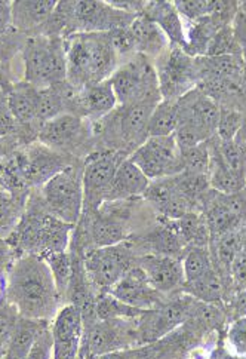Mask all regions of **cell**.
Instances as JSON below:
<instances>
[{
  "label": "cell",
  "instance_id": "cell-35",
  "mask_svg": "<svg viewBox=\"0 0 246 359\" xmlns=\"http://www.w3.org/2000/svg\"><path fill=\"white\" fill-rule=\"evenodd\" d=\"M175 9L184 22H193L200 18L210 17L215 8L214 0H184V2H174Z\"/></svg>",
  "mask_w": 246,
  "mask_h": 359
},
{
  "label": "cell",
  "instance_id": "cell-37",
  "mask_svg": "<svg viewBox=\"0 0 246 359\" xmlns=\"http://www.w3.org/2000/svg\"><path fill=\"white\" fill-rule=\"evenodd\" d=\"M20 315L6 300L0 303V359H4L9 339L14 332Z\"/></svg>",
  "mask_w": 246,
  "mask_h": 359
},
{
  "label": "cell",
  "instance_id": "cell-3",
  "mask_svg": "<svg viewBox=\"0 0 246 359\" xmlns=\"http://www.w3.org/2000/svg\"><path fill=\"white\" fill-rule=\"evenodd\" d=\"M74 227L49 214L42 198H39L27 203V210L20 217L8 241L21 255L32 254L43 259L50 254L69 251Z\"/></svg>",
  "mask_w": 246,
  "mask_h": 359
},
{
  "label": "cell",
  "instance_id": "cell-15",
  "mask_svg": "<svg viewBox=\"0 0 246 359\" xmlns=\"http://www.w3.org/2000/svg\"><path fill=\"white\" fill-rule=\"evenodd\" d=\"M110 294L139 311L159 309L171 299L153 288L138 263L111 288Z\"/></svg>",
  "mask_w": 246,
  "mask_h": 359
},
{
  "label": "cell",
  "instance_id": "cell-41",
  "mask_svg": "<svg viewBox=\"0 0 246 359\" xmlns=\"http://www.w3.org/2000/svg\"><path fill=\"white\" fill-rule=\"evenodd\" d=\"M17 259V250L14 245L6 238L0 236V275L6 276Z\"/></svg>",
  "mask_w": 246,
  "mask_h": 359
},
{
  "label": "cell",
  "instance_id": "cell-2",
  "mask_svg": "<svg viewBox=\"0 0 246 359\" xmlns=\"http://www.w3.org/2000/svg\"><path fill=\"white\" fill-rule=\"evenodd\" d=\"M67 82L77 91L106 82L121 60L109 33H77L66 39Z\"/></svg>",
  "mask_w": 246,
  "mask_h": 359
},
{
  "label": "cell",
  "instance_id": "cell-13",
  "mask_svg": "<svg viewBox=\"0 0 246 359\" xmlns=\"http://www.w3.org/2000/svg\"><path fill=\"white\" fill-rule=\"evenodd\" d=\"M137 15L128 14L110 2L79 0L74 2V34L77 33H110L129 27Z\"/></svg>",
  "mask_w": 246,
  "mask_h": 359
},
{
  "label": "cell",
  "instance_id": "cell-33",
  "mask_svg": "<svg viewBox=\"0 0 246 359\" xmlns=\"http://www.w3.org/2000/svg\"><path fill=\"white\" fill-rule=\"evenodd\" d=\"M245 111L236 107H221L215 137L219 141H231L240 133Z\"/></svg>",
  "mask_w": 246,
  "mask_h": 359
},
{
  "label": "cell",
  "instance_id": "cell-6",
  "mask_svg": "<svg viewBox=\"0 0 246 359\" xmlns=\"http://www.w3.org/2000/svg\"><path fill=\"white\" fill-rule=\"evenodd\" d=\"M109 82L119 106L162 101L154 61L141 54L121 62Z\"/></svg>",
  "mask_w": 246,
  "mask_h": 359
},
{
  "label": "cell",
  "instance_id": "cell-44",
  "mask_svg": "<svg viewBox=\"0 0 246 359\" xmlns=\"http://www.w3.org/2000/svg\"><path fill=\"white\" fill-rule=\"evenodd\" d=\"M230 303L233 304V312L236 313V318L246 316V290L238 291Z\"/></svg>",
  "mask_w": 246,
  "mask_h": 359
},
{
  "label": "cell",
  "instance_id": "cell-21",
  "mask_svg": "<svg viewBox=\"0 0 246 359\" xmlns=\"http://www.w3.org/2000/svg\"><path fill=\"white\" fill-rule=\"evenodd\" d=\"M150 183L151 182L146 177V174L128 156L121 162L118 171H116L107 202L142 198Z\"/></svg>",
  "mask_w": 246,
  "mask_h": 359
},
{
  "label": "cell",
  "instance_id": "cell-25",
  "mask_svg": "<svg viewBox=\"0 0 246 359\" xmlns=\"http://www.w3.org/2000/svg\"><path fill=\"white\" fill-rule=\"evenodd\" d=\"M48 325V320H36L20 316L14 332L9 339L4 359H27L34 340Z\"/></svg>",
  "mask_w": 246,
  "mask_h": 359
},
{
  "label": "cell",
  "instance_id": "cell-24",
  "mask_svg": "<svg viewBox=\"0 0 246 359\" xmlns=\"http://www.w3.org/2000/svg\"><path fill=\"white\" fill-rule=\"evenodd\" d=\"M37 97L39 88L24 81L15 83L6 94L8 107L18 126H37L41 130V125L37 121Z\"/></svg>",
  "mask_w": 246,
  "mask_h": 359
},
{
  "label": "cell",
  "instance_id": "cell-19",
  "mask_svg": "<svg viewBox=\"0 0 246 359\" xmlns=\"http://www.w3.org/2000/svg\"><path fill=\"white\" fill-rule=\"evenodd\" d=\"M57 6L54 0H17L12 2V29L25 34H41Z\"/></svg>",
  "mask_w": 246,
  "mask_h": 359
},
{
  "label": "cell",
  "instance_id": "cell-29",
  "mask_svg": "<svg viewBox=\"0 0 246 359\" xmlns=\"http://www.w3.org/2000/svg\"><path fill=\"white\" fill-rule=\"evenodd\" d=\"M184 272V284L196 280L215 269L210 248L189 247L181 257Z\"/></svg>",
  "mask_w": 246,
  "mask_h": 359
},
{
  "label": "cell",
  "instance_id": "cell-5",
  "mask_svg": "<svg viewBox=\"0 0 246 359\" xmlns=\"http://www.w3.org/2000/svg\"><path fill=\"white\" fill-rule=\"evenodd\" d=\"M22 81L37 88L66 82V41L45 34L29 36L22 49Z\"/></svg>",
  "mask_w": 246,
  "mask_h": 359
},
{
  "label": "cell",
  "instance_id": "cell-40",
  "mask_svg": "<svg viewBox=\"0 0 246 359\" xmlns=\"http://www.w3.org/2000/svg\"><path fill=\"white\" fill-rule=\"evenodd\" d=\"M27 359H54L53 334H50L49 325L45 327L43 331L34 340Z\"/></svg>",
  "mask_w": 246,
  "mask_h": 359
},
{
  "label": "cell",
  "instance_id": "cell-16",
  "mask_svg": "<svg viewBox=\"0 0 246 359\" xmlns=\"http://www.w3.org/2000/svg\"><path fill=\"white\" fill-rule=\"evenodd\" d=\"M138 266L146 273L153 288L165 297H172L177 291H183L184 272L179 259L144 254L138 257Z\"/></svg>",
  "mask_w": 246,
  "mask_h": 359
},
{
  "label": "cell",
  "instance_id": "cell-27",
  "mask_svg": "<svg viewBox=\"0 0 246 359\" xmlns=\"http://www.w3.org/2000/svg\"><path fill=\"white\" fill-rule=\"evenodd\" d=\"M218 30L221 29L218 27V24L211 17L186 22V46L183 50L194 58L205 57Z\"/></svg>",
  "mask_w": 246,
  "mask_h": 359
},
{
  "label": "cell",
  "instance_id": "cell-34",
  "mask_svg": "<svg viewBox=\"0 0 246 359\" xmlns=\"http://www.w3.org/2000/svg\"><path fill=\"white\" fill-rule=\"evenodd\" d=\"M221 55H240V49L235 39V34H233L231 25L218 30V33L214 36L212 42L210 43L205 57H221Z\"/></svg>",
  "mask_w": 246,
  "mask_h": 359
},
{
  "label": "cell",
  "instance_id": "cell-14",
  "mask_svg": "<svg viewBox=\"0 0 246 359\" xmlns=\"http://www.w3.org/2000/svg\"><path fill=\"white\" fill-rule=\"evenodd\" d=\"M54 344V359H77L81 353L85 325L74 304H64L49 324Z\"/></svg>",
  "mask_w": 246,
  "mask_h": 359
},
{
  "label": "cell",
  "instance_id": "cell-39",
  "mask_svg": "<svg viewBox=\"0 0 246 359\" xmlns=\"http://www.w3.org/2000/svg\"><path fill=\"white\" fill-rule=\"evenodd\" d=\"M160 351L153 344L139 346V348L125 349L98 356L97 359H159Z\"/></svg>",
  "mask_w": 246,
  "mask_h": 359
},
{
  "label": "cell",
  "instance_id": "cell-26",
  "mask_svg": "<svg viewBox=\"0 0 246 359\" xmlns=\"http://www.w3.org/2000/svg\"><path fill=\"white\" fill-rule=\"evenodd\" d=\"M227 288V282L219 275L217 269H212L211 272L203 275L202 278L184 284L183 292L200 303L221 306L226 299Z\"/></svg>",
  "mask_w": 246,
  "mask_h": 359
},
{
  "label": "cell",
  "instance_id": "cell-23",
  "mask_svg": "<svg viewBox=\"0 0 246 359\" xmlns=\"http://www.w3.org/2000/svg\"><path fill=\"white\" fill-rule=\"evenodd\" d=\"M131 32L135 41L137 54L144 55L153 61H156L170 48V42L159 29V25L144 14L135 17L131 24Z\"/></svg>",
  "mask_w": 246,
  "mask_h": 359
},
{
  "label": "cell",
  "instance_id": "cell-11",
  "mask_svg": "<svg viewBox=\"0 0 246 359\" xmlns=\"http://www.w3.org/2000/svg\"><path fill=\"white\" fill-rule=\"evenodd\" d=\"M162 100H179L198 85L196 58L170 46L154 61Z\"/></svg>",
  "mask_w": 246,
  "mask_h": 359
},
{
  "label": "cell",
  "instance_id": "cell-4",
  "mask_svg": "<svg viewBox=\"0 0 246 359\" xmlns=\"http://www.w3.org/2000/svg\"><path fill=\"white\" fill-rule=\"evenodd\" d=\"M156 106L154 102L118 106L107 116L93 122V133L102 141V149L131 156L149 138V122Z\"/></svg>",
  "mask_w": 246,
  "mask_h": 359
},
{
  "label": "cell",
  "instance_id": "cell-28",
  "mask_svg": "<svg viewBox=\"0 0 246 359\" xmlns=\"http://www.w3.org/2000/svg\"><path fill=\"white\" fill-rule=\"evenodd\" d=\"M179 125L178 100H162L154 107L149 122V137L174 135Z\"/></svg>",
  "mask_w": 246,
  "mask_h": 359
},
{
  "label": "cell",
  "instance_id": "cell-12",
  "mask_svg": "<svg viewBox=\"0 0 246 359\" xmlns=\"http://www.w3.org/2000/svg\"><path fill=\"white\" fill-rule=\"evenodd\" d=\"M39 141L58 153H76L83 149L93 133V122L74 113H62L45 122L39 130Z\"/></svg>",
  "mask_w": 246,
  "mask_h": 359
},
{
  "label": "cell",
  "instance_id": "cell-30",
  "mask_svg": "<svg viewBox=\"0 0 246 359\" xmlns=\"http://www.w3.org/2000/svg\"><path fill=\"white\" fill-rule=\"evenodd\" d=\"M147 311H139L111 296L110 292L101 294L97 299L95 313L98 320L110 319H137Z\"/></svg>",
  "mask_w": 246,
  "mask_h": 359
},
{
  "label": "cell",
  "instance_id": "cell-8",
  "mask_svg": "<svg viewBox=\"0 0 246 359\" xmlns=\"http://www.w3.org/2000/svg\"><path fill=\"white\" fill-rule=\"evenodd\" d=\"M45 208L58 220L76 226L83 214V166L69 165L42 186Z\"/></svg>",
  "mask_w": 246,
  "mask_h": 359
},
{
  "label": "cell",
  "instance_id": "cell-36",
  "mask_svg": "<svg viewBox=\"0 0 246 359\" xmlns=\"http://www.w3.org/2000/svg\"><path fill=\"white\" fill-rule=\"evenodd\" d=\"M226 341L231 355L246 358V316L231 320L226 334Z\"/></svg>",
  "mask_w": 246,
  "mask_h": 359
},
{
  "label": "cell",
  "instance_id": "cell-10",
  "mask_svg": "<svg viewBox=\"0 0 246 359\" xmlns=\"http://www.w3.org/2000/svg\"><path fill=\"white\" fill-rule=\"evenodd\" d=\"M150 182L170 178L184 171L181 150L174 135L149 137L129 156Z\"/></svg>",
  "mask_w": 246,
  "mask_h": 359
},
{
  "label": "cell",
  "instance_id": "cell-7",
  "mask_svg": "<svg viewBox=\"0 0 246 359\" xmlns=\"http://www.w3.org/2000/svg\"><path fill=\"white\" fill-rule=\"evenodd\" d=\"M138 257L139 255L129 241L111 247L85 250V271L97 296L110 292L111 288L137 266Z\"/></svg>",
  "mask_w": 246,
  "mask_h": 359
},
{
  "label": "cell",
  "instance_id": "cell-45",
  "mask_svg": "<svg viewBox=\"0 0 246 359\" xmlns=\"http://www.w3.org/2000/svg\"><path fill=\"white\" fill-rule=\"evenodd\" d=\"M5 294H6V276L0 275V303L5 302Z\"/></svg>",
  "mask_w": 246,
  "mask_h": 359
},
{
  "label": "cell",
  "instance_id": "cell-18",
  "mask_svg": "<svg viewBox=\"0 0 246 359\" xmlns=\"http://www.w3.org/2000/svg\"><path fill=\"white\" fill-rule=\"evenodd\" d=\"M118 106L119 102L113 88L110 82L106 81L77 91L74 114L89 122H97L110 114Z\"/></svg>",
  "mask_w": 246,
  "mask_h": 359
},
{
  "label": "cell",
  "instance_id": "cell-43",
  "mask_svg": "<svg viewBox=\"0 0 246 359\" xmlns=\"http://www.w3.org/2000/svg\"><path fill=\"white\" fill-rule=\"evenodd\" d=\"M11 5L12 2H4V0H0V34H4L12 29Z\"/></svg>",
  "mask_w": 246,
  "mask_h": 359
},
{
  "label": "cell",
  "instance_id": "cell-42",
  "mask_svg": "<svg viewBox=\"0 0 246 359\" xmlns=\"http://www.w3.org/2000/svg\"><path fill=\"white\" fill-rule=\"evenodd\" d=\"M18 123L8 107V101L0 104V137L15 133Z\"/></svg>",
  "mask_w": 246,
  "mask_h": 359
},
{
  "label": "cell",
  "instance_id": "cell-17",
  "mask_svg": "<svg viewBox=\"0 0 246 359\" xmlns=\"http://www.w3.org/2000/svg\"><path fill=\"white\" fill-rule=\"evenodd\" d=\"M179 123H187L198 128L210 138L215 137L219 121V107L217 102L203 94L199 88H194L178 100Z\"/></svg>",
  "mask_w": 246,
  "mask_h": 359
},
{
  "label": "cell",
  "instance_id": "cell-9",
  "mask_svg": "<svg viewBox=\"0 0 246 359\" xmlns=\"http://www.w3.org/2000/svg\"><path fill=\"white\" fill-rule=\"evenodd\" d=\"M125 158L123 153L107 149L88 155L83 165V212H93L109 201L116 171Z\"/></svg>",
  "mask_w": 246,
  "mask_h": 359
},
{
  "label": "cell",
  "instance_id": "cell-38",
  "mask_svg": "<svg viewBox=\"0 0 246 359\" xmlns=\"http://www.w3.org/2000/svg\"><path fill=\"white\" fill-rule=\"evenodd\" d=\"M20 220L17 203L11 194L0 191V236L2 232L9 229L12 224L17 226Z\"/></svg>",
  "mask_w": 246,
  "mask_h": 359
},
{
  "label": "cell",
  "instance_id": "cell-31",
  "mask_svg": "<svg viewBox=\"0 0 246 359\" xmlns=\"http://www.w3.org/2000/svg\"><path fill=\"white\" fill-rule=\"evenodd\" d=\"M43 260L48 263L50 269V273L54 276L57 288L64 302L67 297V291H69V285L73 275V259H71L70 250L46 255V257H43Z\"/></svg>",
  "mask_w": 246,
  "mask_h": 359
},
{
  "label": "cell",
  "instance_id": "cell-32",
  "mask_svg": "<svg viewBox=\"0 0 246 359\" xmlns=\"http://www.w3.org/2000/svg\"><path fill=\"white\" fill-rule=\"evenodd\" d=\"M181 158H183L184 171L194 174H210L211 166V143L210 140L205 143L194 146L187 150H181Z\"/></svg>",
  "mask_w": 246,
  "mask_h": 359
},
{
  "label": "cell",
  "instance_id": "cell-1",
  "mask_svg": "<svg viewBox=\"0 0 246 359\" xmlns=\"http://www.w3.org/2000/svg\"><path fill=\"white\" fill-rule=\"evenodd\" d=\"M5 300L21 318L48 323L64 306L48 263L32 254L20 255L9 269Z\"/></svg>",
  "mask_w": 246,
  "mask_h": 359
},
{
  "label": "cell",
  "instance_id": "cell-20",
  "mask_svg": "<svg viewBox=\"0 0 246 359\" xmlns=\"http://www.w3.org/2000/svg\"><path fill=\"white\" fill-rule=\"evenodd\" d=\"M33 149L27 153V161L24 166V177L27 182L36 186H43L49 178L62 171L70 163L62 161V153H58L45 144L32 146Z\"/></svg>",
  "mask_w": 246,
  "mask_h": 359
},
{
  "label": "cell",
  "instance_id": "cell-22",
  "mask_svg": "<svg viewBox=\"0 0 246 359\" xmlns=\"http://www.w3.org/2000/svg\"><path fill=\"white\" fill-rule=\"evenodd\" d=\"M142 14L159 25L170 46L184 49L186 22L179 17L174 2H147Z\"/></svg>",
  "mask_w": 246,
  "mask_h": 359
}]
</instances>
